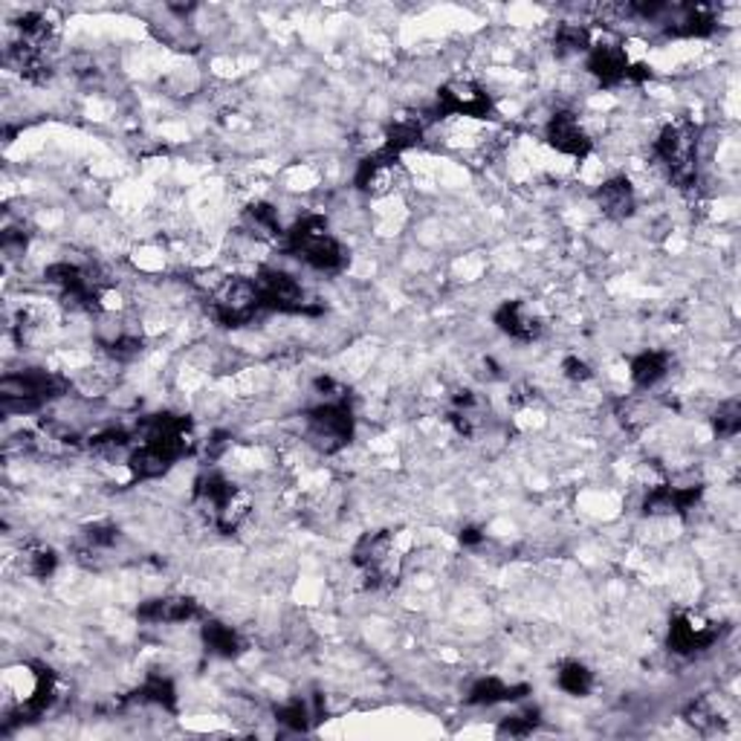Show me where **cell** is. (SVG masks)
Returning a JSON list of instances; mask_svg holds the SVG:
<instances>
[{
    "mask_svg": "<svg viewBox=\"0 0 741 741\" xmlns=\"http://www.w3.org/2000/svg\"><path fill=\"white\" fill-rule=\"evenodd\" d=\"M284 250L296 255L298 261H305L316 272H342L348 267V250L342 246L336 235H331V227L322 215H307L296 220L293 227L284 232Z\"/></svg>",
    "mask_w": 741,
    "mask_h": 741,
    "instance_id": "cell-1",
    "label": "cell"
},
{
    "mask_svg": "<svg viewBox=\"0 0 741 741\" xmlns=\"http://www.w3.org/2000/svg\"><path fill=\"white\" fill-rule=\"evenodd\" d=\"M593 201H597V209L611 220L631 218L637 209L635 186H631L628 177H611V180H605V183L593 192Z\"/></svg>",
    "mask_w": 741,
    "mask_h": 741,
    "instance_id": "cell-21",
    "label": "cell"
},
{
    "mask_svg": "<svg viewBox=\"0 0 741 741\" xmlns=\"http://www.w3.org/2000/svg\"><path fill=\"white\" fill-rule=\"evenodd\" d=\"M669 354L666 350H643V354H637L635 359H631V383L637 385V388H654V385L661 383V380H666V374H669Z\"/></svg>",
    "mask_w": 741,
    "mask_h": 741,
    "instance_id": "cell-26",
    "label": "cell"
},
{
    "mask_svg": "<svg viewBox=\"0 0 741 741\" xmlns=\"http://www.w3.org/2000/svg\"><path fill=\"white\" fill-rule=\"evenodd\" d=\"M140 350H142L140 336H128V333L116 336L114 342H107V354H111L114 359H133Z\"/></svg>",
    "mask_w": 741,
    "mask_h": 741,
    "instance_id": "cell-38",
    "label": "cell"
},
{
    "mask_svg": "<svg viewBox=\"0 0 741 741\" xmlns=\"http://www.w3.org/2000/svg\"><path fill=\"white\" fill-rule=\"evenodd\" d=\"M562 374H565L571 383H588V380L593 376V371H591V366L585 362V359L567 357L565 362H562Z\"/></svg>",
    "mask_w": 741,
    "mask_h": 741,
    "instance_id": "cell-39",
    "label": "cell"
},
{
    "mask_svg": "<svg viewBox=\"0 0 741 741\" xmlns=\"http://www.w3.org/2000/svg\"><path fill=\"white\" fill-rule=\"evenodd\" d=\"M539 710L536 706H531V710H524V713H515V715H507V718H501V724H498V736H510V739H524V736H531L536 727H539Z\"/></svg>",
    "mask_w": 741,
    "mask_h": 741,
    "instance_id": "cell-34",
    "label": "cell"
},
{
    "mask_svg": "<svg viewBox=\"0 0 741 741\" xmlns=\"http://www.w3.org/2000/svg\"><path fill=\"white\" fill-rule=\"evenodd\" d=\"M133 446V435L128 432V429H105V432H99V435L90 437V449L93 452H102V455H119L125 452V449H131Z\"/></svg>",
    "mask_w": 741,
    "mask_h": 741,
    "instance_id": "cell-33",
    "label": "cell"
},
{
    "mask_svg": "<svg viewBox=\"0 0 741 741\" xmlns=\"http://www.w3.org/2000/svg\"><path fill=\"white\" fill-rule=\"evenodd\" d=\"M201 637L203 646H206V652L215 654V657H227V661H232L238 654H244L246 649L244 637L238 635L232 626H227V623H220V619H203Z\"/></svg>",
    "mask_w": 741,
    "mask_h": 741,
    "instance_id": "cell-24",
    "label": "cell"
},
{
    "mask_svg": "<svg viewBox=\"0 0 741 741\" xmlns=\"http://www.w3.org/2000/svg\"><path fill=\"white\" fill-rule=\"evenodd\" d=\"M446 418H449V423H452V429L458 435L472 437L478 435L481 423H484V406H481V400L475 397V392H455Z\"/></svg>",
    "mask_w": 741,
    "mask_h": 741,
    "instance_id": "cell-25",
    "label": "cell"
},
{
    "mask_svg": "<svg viewBox=\"0 0 741 741\" xmlns=\"http://www.w3.org/2000/svg\"><path fill=\"white\" fill-rule=\"evenodd\" d=\"M133 701H140V704L163 706V710H168V713H175L177 710L175 680L166 678V675H149V678L142 680L140 687H137V692H133Z\"/></svg>",
    "mask_w": 741,
    "mask_h": 741,
    "instance_id": "cell-28",
    "label": "cell"
},
{
    "mask_svg": "<svg viewBox=\"0 0 741 741\" xmlns=\"http://www.w3.org/2000/svg\"><path fill=\"white\" fill-rule=\"evenodd\" d=\"M661 27L672 38H706L715 33V10L710 3H669Z\"/></svg>",
    "mask_w": 741,
    "mask_h": 741,
    "instance_id": "cell-14",
    "label": "cell"
},
{
    "mask_svg": "<svg viewBox=\"0 0 741 741\" xmlns=\"http://www.w3.org/2000/svg\"><path fill=\"white\" fill-rule=\"evenodd\" d=\"M545 140L562 157L585 159L593 151V140L574 111H557L545 125Z\"/></svg>",
    "mask_w": 741,
    "mask_h": 741,
    "instance_id": "cell-12",
    "label": "cell"
},
{
    "mask_svg": "<svg viewBox=\"0 0 741 741\" xmlns=\"http://www.w3.org/2000/svg\"><path fill=\"white\" fill-rule=\"evenodd\" d=\"M531 695L527 683H507L501 678H478L467 692V704L470 706H496L510 704V701H522Z\"/></svg>",
    "mask_w": 741,
    "mask_h": 741,
    "instance_id": "cell-22",
    "label": "cell"
},
{
    "mask_svg": "<svg viewBox=\"0 0 741 741\" xmlns=\"http://www.w3.org/2000/svg\"><path fill=\"white\" fill-rule=\"evenodd\" d=\"M704 496L701 484H687V487H675V484H654L649 487L643 498L646 515H687L695 510L698 501Z\"/></svg>",
    "mask_w": 741,
    "mask_h": 741,
    "instance_id": "cell-17",
    "label": "cell"
},
{
    "mask_svg": "<svg viewBox=\"0 0 741 741\" xmlns=\"http://www.w3.org/2000/svg\"><path fill=\"white\" fill-rule=\"evenodd\" d=\"M67 388L71 383L62 374L27 368V371L7 374L0 380V406L7 414H27V411H38L55 397H62Z\"/></svg>",
    "mask_w": 741,
    "mask_h": 741,
    "instance_id": "cell-5",
    "label": "cell"
},
{
    "mask_svg": "<svg viewBox=\"0 0 741 741\" xmlns=\"http://www.w3.org/2000/svg\"><path fill=\"white\" fill-rule=\"evenodd\" d=\"M180 458H186V455L175 449V446L157 444V440H140V446H133L128 452L125 467H128L133 481H154L163 478Z\"/></svg>",
    "mask_w": 741,
    "mask_h": 741,
    "instance_id": "cell-16",
    "label": "cell"
},
{
    "mask_svg": "<svg viewBox=\"0 0 741 741\" xmlns=\"http://www.w3.org/2000/svg\"><path fill=\"white\" fill-rule=\"evenodd\" d=\"M435 116H467V119H489L496 114V102L487 93L484 85L472 79H455L446 81L444 88L437 90V105L432 111Z\"/></svg>",
    "mask_w": 741,
    "mask_h": 741,
    "instance_id": "cell-10",
    "label": "cell"
},
{
    "mask_svg": "<svg viewBox=\"0 0 741 741\" xmlns=\"http://www.w3.org/2000/svg\"><path fill=\"white\" fill-rule=\"evenodd\" d=\"M721 637V626L713 623L704 614L695 611H680L669 619V635H666V646L672 654L678 657H695V654L713 649Z\"/></svg>",
    "mask_w": 741,
    "mask_h": 741,
    "instance_id": "cell-11",
    "label": "cell"
},
{
    "mask_svg": "<svg viewBox=\"0 0 741 741\" xmlns=\"http://www.w3.org/2000/svg\"><path fill=\"white\" fill-rule=\"evenodd\" d=\"M713 429L718 437H736L741 432V406L736 400H727L718 406L713 418Z\"/></svg>",
    "mask_w": 741,
    "mask_h": 741,
    "instance_id": "cell-37",
    "label": "cell"
},
{
    "mask_svg": "<svg viewBox=\"0 0 741 741\" xmlns=\"http://www.w3.org/2000/svg\"><path fill=\"white\" fill-rule=\"evenodd\" d=\"M137 617L142 623H154V626H171V623H189V619H201L203 609L201 602L186 593H166V597H154V600L140 602Z\"/></svg>",
    "mask_w": 741,
    "mask_h": 741,
    "instance_id": "cell-18",
    "label": "cell"
},
{
    "mask_svg": "<svg viewBox=\"0 0 741 741\" xmlns=\"http://www.w3.org/2000/svg\"><path fill=\"white\" fill-rule=\"evenodd\" d=\"M354 432H357L354 406L342 392L333 394V397H324V403L314 406L305 414L307 444L322 455L342 452L354 440Z\"/></svg>",
    "mask_w": 741,
    "mask_h": 741,
    "instance_id": "cell-4",
    "label": "cell"
},
{
    "mask_svg": "<svg viewBox=\"0 0 741 741\" xmlns=\"http://www.w3.org/2000/svg\"><path fill=\"white\" fill-rule=\"evenodd\" d=\"M194 504L201 507L220 533H235L253 513L250 493L220 472H203L201 478L194 481Z\"/></svg>",
    "mask_w": 741,
    "mask_h": 741,
    "instance_id": "cell-2",
    "label": "cell"
},
{
    "mask_svg": "<svg viewBox=\"0 0 741 741\" xmlns=\"http://www.w3.org/2000/svg\"><path fill=\"white\" fill-rule=\"evenodd\" d=\"M244 223L255 238H267V241H270V238H284V229H281V220H279V209L267 201L250 203L244 212Z\"/></svg>",
    "mask_w": 741,
    "mask_h": 741,
    "instance_id": "cell-27",
    "label": "cell"
},
{
    "mask_svg": "<svg viewBox=\"0 0 741 741\" xmlns=\"http://www.w3.org/2000/svg\"><path fill=\"white\" fill-rule=\"evenodd\" d=\"M44 279L62 293V302L67 307H73V310L97 314L99 307H102V296H105V293L99 288V281L93 279L85 267H79V264H50L44 270Z\"/></svg>",
    "mask_w": 741,
    "mask_h": 741,
    "instance_id": "cell-8",
    "label": "cell"
},
{
    "mask_svg": "<svg viewBox=\"0 0 741 741\" xmlns=\"http://www.w3.org/2000/svg\"><path fill=\"white\" fill-rule=\"evenodd\" d=\"M458 539H461V545H467V548H478L481 541H484V533H481L478 527H463Z\"/></svg>",
    "mask_w": 741,
    "mask_h": 741,
    "instance_id": "cell-40",
    "label": "cell"
},
{
    "mask_svg": "<svg viewBox=\"0 0 741 741\" xmlns=\"http://www.w3.org/2000/svg\"><path fill=\"white\" fill-rule=\"evenodd\" d=\"M21 567L24 574L36 576V579H47L55 574L59 567V553L50 545H27L21 553Z\"/></svg>",
    "mask_w": 741,
    "mask_h": 741,
    "instance_id": "cell-31",
    "label": "cell"
},
{
    "mask_svg": "<svg viewBox=\"0 0 741 741\" xmlns=\"http://www.w3.org/2000/svg\"><path fill=\"white\" fill-rule=\"evenodd\" d=\"M557 683L559 689H565L567 695L574 698H585L591 695L593 689V672L579 661H567L559 666L557 672Z\"/></svg>",
    "mask_w": 741,
    "mask_h": 741,
    "instance_id": "cell-30",
    "label": "cell"
},
{
    "mask_svg": "<svg viewBox=\"0 0 741 741\" xmlns=\"http://www.w3.org/2000/svg\"><path fill=\"white\" fill-rule=\"evenodd\" d=\"M493 322H496L498 331L515 342H536L541 336V331H545L539 314L527 302H522V298L504 302L496 310V316H493Z\"/></svg>",
    "mask_w": 741,
    "mask_h": 741,
    "instance_id": "cell-19",
    "label": "cell"
},
{
    "mask_svg": "<svg viewBox=\"0 0 741 741\" xmlns=\"http://www.w3.org/2000/svg\"><path fill=\"white\" fill-rule=\"evenodd\" d=\"M258 284V296H261V307L270 314H288V316H316L319 307L307 302L305 288L298 284L290 272L284 270H261L255 276Z\"/></svg>",
    "mask_w": 741,
    "mask_h": 741,
    "instance_id": "cell-9",
    "label": "cell"
},
{
    "mask_svg": "<svg viewBox=\"0 0 741 741\" xmlns=\"http://www.w3.org/2000/svg\"><path fill=\"white\" fill-rule=\"evenodd\" d=\"M116 533L119 531H116L114 524H105V522L88 524V527H85V531H81V536H79L81 550H85V553H102V550L114 548Z\"/></svg>",
    "mask_w": 741,
    "mask_h": 741,
    "instance_id": "cell-35",
    "label": "cell"
},
{
    "mask_svg": "<svg viewBox=\"0 0 741 741\" xmlns=\"http://www.w3.org/2000/svg\"><path fill=\"white\" fill-rule=\"evenodd\" d=\"M276 718H279V724H284V727H290V730L296 732H307L316 721H319L305 698H290L288 704H281L279 710H276Z\"/></svg>",
    "mask_w": 741,
    "mask_h": 741,
    "instance_id": "cell-32",
    "label": "cell"
},
{
    "mask_svg": "<svg viewBox=\"0 0 741 741\" xmlns=\"http://www.w3.org/2000/svg\"><path fill=\"white\" fill-rule=\"evenodd\" d=\"M683 718H687V724H692V727L701 732L715 730V727L721 724V715H718V710H715L710 698H698L695 704H689Z\"/></svg>",
    "mask_w": 741,
    "mask_h": 741,
    "instance_id": "cell-36",
    "label": "cell"
},
{
    "mask_svg": "<svg viewBox=\"0 0 741 741\" xmlns=\"http://www.w3.org/2000/svg\"><path fill=\"white\" fill-rule=\"evenodd\" d=\"M426 128H429L426 116H414V114L397 116V119L385 128L383 151H388V154H394V157H400V154H406V151L418 149L420 142H423V137H426Z\"/></svg>",
    "mask_w": 741,
    "mask_h": 741,
    "instance_id": "cell-23",
    "label": "cell"
},
{
    "mask_svg": "<svg viewBox=\"0 0 741 741\" xmlns=\"http://www.w3.org/2000/svg\"><path fill=\"white\" fill-rule=\"evenodd\" d=\"M591 29L585 24H559L557 36H553V53L557 55H579L591 50Z\"/></svg>",
    "mask_w": 741,
    "mask_h": 741,
    "instance_id": "cell-29",
    "label": "cell"
},
{
    "mask_svg": "<svg viewBox=\"0 0 741 741\" xmlns=\"http://www.w3.org/2000/svg\"><path fill=\"white\" fill-rule=\"evenodd\" d=\"M354 565L371 588H392L403 576V550L392 531L359 536L354 545Z\"/></svg>",
    "mask_w": 741,
    "mask_h": 741,
    "instance_id": "cell-6",
    "label": "cell"
},
{
    "mask_svg": "<svg viewBox=\"0 0 741 741\" xmlns=\"http://www.w3.org/2000/svg\"><path fill=\"white\" fill-rule=\"evenodd\" d=\"M209 310L215 322L223 328H244L261 314V296L255 279L232 276V279H218L209 290Z\"/></svg>",
    "mask_w": 741,
    "mask_h": 741,
    "instance_id": "cell-7",
    "label": "cell"
},
{
    "mask_svg": "<svg viewBox=\"0 0 741 741\" xmlns=\"http://www.w3.org/2000/svg\"><path fill=\"white\" fill-rule=\"evenodd\" d=\"M59 698V680H55L53 669L47 666H33V692H29L12 713V724L33 721L38 715H44Z\"/></svg>",
    "mask_w": 741,
    "mask_h": 741,
    "instance_id": "cell-20",
    "label": "cell"
},
{
    "mask_svg": "<svg viewBox=\"0 0 741 741\" xmlns=\"http://www.w3.org/2000/svg\"><path fill=\"white\" fill-rule=\"evenodd\" d=\"M585 71L591 73L602 88H617V85L628 81L631 59H628V50L619 41H597L585 53Z\"/></svg>",
    "mask_w": 741,
    "mask_h": 741,
    "instance_id": "cell-13",
    "label": "cell"
},
{
    "mask_svg": "<svg viewBox=\"0 0 741 741\" xmlns=\"http://www.w3.org/2000/svg\"><path fill=\"white\" fill-rule=\"evenodd\" d=\"M698 125L687 116H678L661 128L654 140V157L663 166L672 186L692 189L698 183Z\"/></svg>",
    "mask_w": 741,
    "mask_h": 741,
    "instance_id": "cell-3",
    "label": "cell"
},
{
    "mask_svg": "<svg viewBox=\"0 0 741 741\" xmlns=\"http://www.w3.org/2000/svg\"><path fill=\"white\" fill-rule=\"evenodd\" d=\"M400 157H394L388 151H374L371 157H366L357 166V175H354V183L362 194L368 197H385V194L394 192V186L400 180Z\"/></svg>",
    "mask_w": 741,
    "mask_h": 741,
    "instance_id": "cell-15",
    "label": "cell"
}]
</instances>
